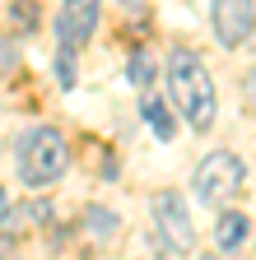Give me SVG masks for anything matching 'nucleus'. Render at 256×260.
<instances>
[{"label":"nucleus","mask_w":256,"mask_h":260,"mask_svg":"<svg viewBox=\"0 0 256 260\" xmlns=\"http://www.w3.org/2000/svg\"><path fill=\"white\" fill-rule=\"evenodd\" d=\"M168 88H173V103L182 107V116L196 130H205L214 121V84H210V70L201 65L196 51L177 47L168 56Z\"/></svg>","instance_id":"obj_1"},{"label":"nucleus","mask_w":256,"mask_h":260,"mask_svg":"<svg viewBox=\"0 0 256 260\" xmlns=\"http://www.w3.org/2000/svg\"><path fill=\"white\" fill-rule=\"evenodd\" d=\"M66 168H70V149H66V140H61L56 130H33V135L19 144V177L28 186H47Z\"/></svg>","instance_id":"obj_2"},{"label":"nucleus","mask_w":256,"mask_h":260,"mask_svg":"<svg viewBox=\"0 0 256 260\" xmlns=\"http://www.w3.org/2000/svg\"><path fill=\"white\" fill-rule=\"evenodd\" d=\"M242 177H247L242 158L229 153V149H219V153H210L196 168V195L205 205H223V200H233V190L242 186Z\"/></svg>","instance_id":"obj_3"},{"label":"nucleus","mask_w":256,"mask_h":260,"mask_svg":"<svg viewBox=\"0 0 256 260\" xmlns=\"http://www.w3.org/2000/svg\"><path fill=\"white\" fill-rule=\"evenodd\" d=\"M154 228H158V242H163L168 251H191L196 246V228H191V218H186V200L177 190H163L154 200Z\"/></svg>","instance_id":"obj_4"},{"label":"nucleus","mask_w":256,"mask_h":260,"mask_svg":"<svg viewBox=\"0 0 256 260\" xmlns=\"http://www.w3.org/2000/svg\"><path fill=\"white\" fill-rule=\"evenodd\" d=\"M251 28H256V5L251 0H214V32H219V42H247L251 38Z\"/></svg>","instance_id":"obj_5"},{"label":"nucleus","mask_w":256,"mask_h":260,"mask_svg":"<svg viewBox=\"0 0 256 260\" xmlns=\"http://www.w3.org/2000/svg\"><path fill=\"white\" fill-rule=\"evenodd\" d=\"M98 28V0H66L56 14V38L61 47H79L89 42V32Z\"/></svg>","instance_id":"obj_6"},{"label":"nucleus","mask_w":256,"mask_h":260,"mask_svg":"<svg viewBox=\"0 0 256 260\" xmlns=\"http://www.w3.org/2000/svg\"><path fill=\"white\" fill-rule=\"evenodd\" d=\"M242 237H247V214H238V209H233V214H223L219 228H214V242H219L223 251H238Z\"/></svg>","instance_id":"obj_7"},{"label":"nucleus","mask_w":256,"mask_h":260,"mask_svg":"<svg viewBox=\"0 0 256 260\" xmlns=\"http://www.w3.org/2000/svg\"><path fill=\"white\" fill-rule=\"evenodd\" d=\"M145 121L158 130V140H173V116H168L163 103H154V98H149V103H145Z\"/></svg>","instance_id":"obj_8"},{"label":"nucleus","mask_w":256,"mask_h":260,"mask_svg":"<svg viewBox=\"0 0 256 260\" xmlns=\"http://www.w3.org/2000/svg\"><path fill=\"white\" fill-rule=\"evenodd\" d=\"M56 79H61V88H75V47H61V56H56Z\"/></svg>","instance_id":"obj_9"},{"label":"nucleus","mask_w":256,"mask_h":260,"mask_svg":"<svg viewBox=\"0 0 256 260\" xmlns=\"http://www.w3.org/2000/svg\"><path fill=\"white\" fill-rule=\"evenodd\" d=\"M89 228H93L98 237H112V233H117V218H112L107 209H98V205H93V209H89Z\"/></svg>","instance_id":"obj_10"},{"label":"nucleus","mask_w":256,"mask_h":260,"mask_svg":"<svg viewBox=\"0 0 256 260\" xmlns=\"http://www.w3.org/2000/svg\"><path fill=\"white\" fill-rule=\"evenodd\" d=\"M149 79H154V70H149V51H135V56H131V84L145 88Z\"/></svg>","instance_id":"obj_11"},{"label":"nucleus","mask_w":256,"mask_h":260,"mask_svg":"<svg viewBox=\"0 0 256 260\" xmlns=\"http://www.w3.org/2000/svg\"><path fill=\"white\" fill-rule=\"evenodd\" d=\"M10 14H14V23H19V28H33V23H38V10L28 5V0H19V5H14Z\"/></svg>","instance_id":"obj_12"},{"label":"nucleus","mask_w":256,"mask_h":260,"mask_svg":"<svg viewBox=\"0 0 256 260\" xmlns=\"http://www.w3.org/2000/svg\"><path fill=\"white\" fill-rule=\"evenodd\" d=\"M10 65H14V47H0V75H5Z\"/></svg>","instance_id":"obj_13"},{"label":"nucleus","mask_w":256,"mask_h":260,"mask_svg":"<svg viewBox=\"0 0 256 260\" xmlns=\"http://www.w3.org/2000/svg\"><path fill=\"white\" fill-rule=\"evenodd\" d=\"M121 5H126V10H140V5H145V0H121Z\"/></svg>","instance_id":"obj_14"},{"label":"nucleus","mask_w":256,"mask_h":260,"mask_svg":"<svg viewBox=\"0 0 256 260\" xmlns=\"http://www.w3.org/2000/svg\"><path fill=\"white\" fill-rule=\"evenodd\" d=\"M0 209H5V186H0Z\"/></svg>","instance_id":"obj_15"}]
</instances>
